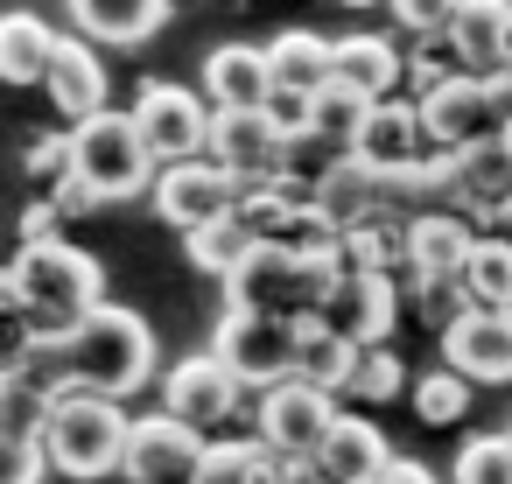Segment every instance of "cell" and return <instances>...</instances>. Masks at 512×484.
<instances>
[{"label": "cell", "mask_w": 512, "mask_h": 484, "mask_svg": "<svg viewBox=\"0 0 512 484\" xmlns=\"http://www.w3.org/2000/svg\"><path fill=\"white\" fill-rule=\"evenodd\" d=\"M36 372L57 386V393H106V400H127L155 379V330L134 316V309H113L99 302L71 337L43 344L36 351Z\"/></svg>", "instance_id": "6da1fadb"}, {"label": "cell", "mask_w": 512, "mask_h": 484, "mask_svg": "<svg viewBox=\"0 0 512 484\" xmlns=\"http://www.w3.org/2000/svg\"><path fill=\"white\" fill-rule=\"evenodd\" d=\"M106 302V274L92 253L64 246V239H43V246H22L15 267H8V323L36 344H57L71 337L92 309Z\"/></svg>", "instance_id": "7a4b0ae2"}, {"label": "cell", "mask_w": 512, "mask_h": 484, "mask_svg": "<svg viewBox=\"0 0 512 484\" xmlns=\"http://www.w3.org/2000/svg\"><path fill=\"white\" fill-rule=\"evenodd\" d=\"M127 442H134V414L106 393H57L50 421H43V456L50 477H113L127 470Z\"/></svg>", "instance_id": "3957f363"}, {"label": "cell", "mask_w": 512, "mask_h": 484, "mask_svg": "<svg viewBox=\"0 0 512 484\" xmlns=\"http://www.w3.org/2000/svg\"><path fill=\"white\" fill-rule=\"evenodd\" d=\"M337 288H344V267H337V260H295V253H281V246H260V253L225 281L232 309H260V316H288V323L330 316Z\"/></svg>", "instance_id": "277c9868"}, {"label": "cell", "mask_w": 512, "mask_h": 484, "mask_svg": "<svg viewBox=\"0 0 512 484\" xmlns=\"http://www.w3.org/2000/svg\"><path fill=\"white\" fill-rule=\"evenodd\" d=\"M71 134H78V176H85L106 204L155 190L162 162H155V148L141 141L134 113H99V120H85V127H71Z\"/></svg>", "instance_id": "5b68a950"}, {"label": "cell", "mask_w": 512, "mask_h": 484, "mask_svg": "<svg viewBox=\"0 0 512 484\" xmlns=\"http://www.w3.org/2000/svg\"><path fill=\"white\" fill-rule=\"evenodd\" d=\"M295 337H302V323H288V316L225 309V316H218L211 351L239 372V386H246V393H274V386H288V379H295Z\"/></svg>", "instance_id": "8992f818"}, {"label": "cell", "mask_w": 512, "mask_h": 484, "mask_svg": "<svg viewBox=\"0 0 512 484\" xmlns=\"http://www.w3.org/2000/svg\"><path fill=\"white\" fill-rule=\"evenodd\" d=\"M337 421H344L337 393H323V386H309V379H288V386H274V393L253 400V435H260L281 463H316Z\"/></svg>", "instance_id": "52a82bcc"}, {"label": "cell", "mask_w": 512, "mask_h": 484, "mask_svg": "<svg viewBox=\"0 0 512 484\" xmlns=\"http://www.w3.org/2000/svg\"><path fill=\"white\" fill-rule=\"evenodd\" d=\"M211 120H218V106H211L197 85L148 78V85H141V99H134V127H141V141L155 148V162H162V169L211 155Z\"/></svg>", "instance_id": "ba28073f"}, {"label": "cell", "mask_w": 512, "mask_h": 484, "mask_svg": "<svg viewBox=\"0 0 512 484\" xmlns=\"http://www.w3.org/2000/svg\"><path fill=\"white\" fill-rule=\"evenodd\" d=\"M239 400H246V386H239V372L218 358V351H197V358H176L169 365V379H162V414H176V421H190L197 435H225V421L239 414Z\"/></svg>", "instance_id": "9c48e42d"}, {"label": "cell", "mask_w": 512, "mask_h": 484, "mask_svg": "<svg viewBox=\"0 0 512 484\" xmlns=\"http://www.w3.org/2000/svg\"><path fill=\"white\" fill-rule=\"evenodd\" d=\"M148 197H155L162 225H176V232L190 239V232H204V225H225V218H232V204H239V176H225L211 155H197V162L162 169Z\"/></svg>", "instance_id": "30bf717a"}, {"label": "cell", "mask_w": 512, "mask_h": 484, "mask_svg": "<svg viewBox=\"0 0 512 484\" xmlns=\"http://www.w3.org/2000/svg\"><path fill=\"white\" fill-rule=\"evenodd\" d=\"M358 162H372L379 176H400V169H421V162H456L435 148L428 120H421V99H379L358 127Z\"/></svg>", "instance_id": "8fae6325"}, {"label": "cell", "mask_w": 512, "mask_h": 484, "mask_svg": "<svg viewBox=\"0 0 512 484\" xmlns=\"http://www.w3.org/2000/svg\"><path fill=\"white\" fill-rule=\"evenodd\" d=\"M204 456H211V435H197L176 414H141L120 477H134V484H197Z\"/></svg>", "instance_id": "7c38bea8"}, {"label": "cell", "mask_w": 512, "mask_h": 484, "mask_svg": "<svg viewBox=\"0 0 512 484\" xmlns=\"http://www.w3.org/2000/svg\"><path fill=\"white\" fill-rule=\"evenodd\" d=\"M421 120H428V134H435L442 155H463V148H484V141L505 134V113L491 99V78H470V71L449 78L435 99H421Z\"/></svg>", "instance_id": "4fadbf2b"}, {"label": "cell", "mask_w": 512, "mask_h": 484, "mask_svg": "<svg viewBox=\"0 0 512 484\" xmlns=\"http://www.w3.org/2000/svg\"><path fill=\"white\" fill-rule=\"evenodd\" d=\"M442 365L470 386H512V309H463L442 330Z\"/></svg>", "instance_id": "5bb4252c"}, {"label": "cell", "mask_w": 512, "mask_h": 484, "mask_svg": "<svg viewBox=\"0 0 512 484\" xmlns=\"http://www.w3.org/2000/svg\"><path fill=\"white\" fill-rule=\"evenodd\" d=\"M43 92H50V106H57L71 127H85V120L113 113V85H106V64H99V43L64 36V50H57L50 78H43Z\"/></svg>", "instance_id": "9a60e30c"}, {"label": "cell", "mask_w": 512, "mask_h": 484, "mask_svg": "<svg viewBox=\"0 0 512 484\" xmlns=\"http://www.w3.org/2000/svg\"><path fill=\"white\" fill-rule=\"evenodd\" d=\"M407 316V295L393 288V281H379V274H344V288H337V302H330V330H344L358 351H372V344H393V323Z\"/></svg>", "instance_id": "2e32d148"}, {"label": "cell", "mask_w": 512, "mask_h": 484, "mask_svg": "<svg viewBox=\"0 0 512 484\" xmlns=\"http://www.w3.org/2000/svg\"><path fill=\"white\" fill-rule=\"evenodd\" d=\"M204 99L218 106V113H260L267 99H274V64H267V50H253V43H218L211 57H204Z\"/></svg>", "instance_id": "e0dca14e"}, {"label": "cell", "mask_w": 512, "mask_h": 484, "mask_svg": "<svg viewBox=\"0 0 512 484\" xmlns=\"http://www.w3.org/2000/svg\"><path fill=\"white\" fill-rule=\"evenodd\" d=\"M281 127L267 120V106L260 113H218L211 120V162L225 169V176H239V183H253V176H274L281 169Z\"/></svg>", "instance_id": "ac0fdd59"}, {"label": "cell", "mask_w": 512, "mask_h": 484, "mask_svg": "<svg viewBox=\"0 0 512 484\" xmlns=\"http://www.w3.org/2000/svg\"><path fill=\"white\" fill-rule=\"evenodd\" d=\"M337 85H351L358 99H400V85H407V50H393L386 36H372V29H358V36H344L337 43Z\"/></svg>", "instance_id": "d6986e66"}, {"label": "cell", "mask_w": 512, "mask_h": 484, "mask_svg": "<svg viewBox=\"0 0 512 484\" xmlns=\"http://www.w3.org/2000/svg\"><path fill=\"white\" fill-rule=\"evenodd\" d=\"M316 470H323V484H372V477L393 470V449H386V435H379L365 414H344V421L330 428Z\"/></svg>", "instance_id": "ffe728a7"}, {"label": "cell", "mask_w": 512, "mask_h": 484, "mask_svg": "<svg viewBox=\"0 0 512 484\" xmlns=\"http://www.w3.org/2000/svg\"><path fill=\"white\" fill-rule=\"evenodd\" d=\"M449 43L463 57L470 78H491L505 71V43H512V0H463L456 22H449Z\"/></svg>", "instance_id": "44dd1931"}, {"label": "cell", "mask_w": 512, "mask_h": 484, "mask_svg": "<svg viewBox=\"0 0 512 484\" xmlns=\"http://www.w3.org/2000/svg\"><path fill=\"white\" fill-rule=\"evenodd\" d=\"M71 22L85 29V43H113V50H134L148 43L162 22H169V0H71Z\"/></svg>", "instance_id": "7402d4cb"}, {"label": "cell", "mask_w": 512, "mask_h": 484, "mask_svg": "<svg viewBox=\"0 0 512 484\" xmlns=\"http://www.w3.org/2000/svg\"><path fill=\"white\" fill-rule=\"evenodd\" d=\"M267 64H274V85H288L302 99H316V92L337 85V43L316 36V29H281L267 43Z\"/></svg>", "instance_id": "603a6c76"}, {"label": "cell", "mask_w": 512, "mask_h": 484, "mask_svg": "<svg viewBox=\"0 0 512 484\" xmlns=\"http://www.w3.org/2000/svg\"><path fill=\"white\" fill-rule=\"evenodd\" d=\"M470 246H477V225L456 218V211H428V218L407 225V253H414V267L435 274V281H463Z\"/></svg>", "instance_id": "cb8c5ba5"}, {"label": "cell", "mask_w": 512, "mask_h": 484, "mask_svg": "<svg viewBox=\"0 0 512 484\" xmlns=\"http://www.w3.org/2000/svg\"><path fill=\"white\" fill-rule=\"evenodd\" d=\"M57 50H64V36L43 15H29V8H15L8 22H0V78L8 85H43Z\"/></svg>", "instance_id": "d4e9b609"}, {"label": "cell", "mask_w": 512, "mask_h": 484, "mask_svg": "<svg viewBox=\"0 0 512 484\" xmlns=\"http://www.w3.org/2000/svg\"><path fill=\"white\" fill-rule=\"evenodd\" d=\"M358 358H365V351H358L344 330H330L323 316L302 323V337H295V379H309V386H323V393H344L351 372H358Z\"/></svg>", "instance_id": "484cf974"}, {"label": "cell", "mask_w": 512, "mask_h": 484, "mask_svg": "<svg viewBox=\"0 0 512 484\" xmlns=\"http://www.w3.org/2000/svg\"><path fill=\"white\" fill-rule=\"evenodd\" d=\"M358 148L351 141H337V134H323V127H302V134H288L281 141V183H295V190H309V197H323V183L351 162Z\"/></svg>", "instance_id": "4316f807"}, {"label": "cell", "mask_w": 512, "mask_h": 484, "mask_svg": "<svg viewBox=\"0 0 512 484\" xmlns=\"http://www.w3.org/2000/svg\"><path fill=\"white\" fill-rule=\"evenodd\" d=\"M330 218H337V232H358V225H372L379 211H386V176L372 169V162H344L330 183H323V197H316Z\"/></svg>", "instance_id": "83f0119b"}, {"label": "cell", "mask_w": 512, "mask_h": 484, "mask_svg": "<svg viewBox=\"0 0 512 484\" xmlns=\"http://www.w3.org/2000/svg\"><path fill=\"white\" fill-rule=\"evenodd\" d=\"M463 295H470V309H512V246L505 239L477 232L470 267H463Z\"/></svg>", "instance_id": "f1b7e54d"}, {"label": "cell", "mask_w": 512, "mask_h": 484, "mask_svg": "<svg viewBox=\"0 0 512 484\" xmlns=\"http://www.w3.org/2000/svg\"><path fill=\"white\" fill-rule=\"evenodd\" d=\"M267 477H274V449L260 435H218L197 470V484H267Z\"/></svg>", "instance_id": "f546056e"}, {"label": "cell", "mask_w": 512, "mask_h": 484, "mask_svg": "<svg viewBox=\"0 0 512 484\" xmlns=\"http://www.w3.org/2000/svg\"><path fill=\"white\" fill-rule=\"evenodd\" d=\"M260 253V239L239 225V218H225V225H204V232H190V267L197 274H218V281H232L246 260Z\"/></svg>", "instance_id": "4dcf8cb0"}, {"label": "cell", "mask_w": 512, "mask_h": 484, "mask_svg": "<svg viewBox=\"0 0 512 484\" xmlns=\"http://www.w3.org/2000/svg\"><path fill=\"white\" fill-rule=\"evenodd\" d=\"M400 393H407V358H400L393 344H372V351L358 358L344 400H351V407H386V400H400Z\"/></svg>", "instance_id": "1f68e13d"}, {"label": "cell", "mask_w": 512, "mask_h": 484, "mask_svg": "<svg viewBox=\"0 0 512 484\" xmlns=\"http://www.w3.org/2000/svg\"><path fill=\"white\" fill-rule=\"evenodd\" d=\"M449 78H463V57H456V43L449 36H421V43H407V99H435Z\"/></svg>", "instance_id": "d6a6232c"}, {"label": "cell", "mask_w": 512, "mask_h": 484, "mask_svg": "<svg viewBox=\"0 0 512 484\" xmlns=\"http://www.w3.org/2000/svg\"><path fill=\"white\" fill-rule=\"evenodd\" d=\"M414 414H421L428 428H456V421L470 414V379L449 372V365L421 372V379H414Z\"/></svg>", "instance_id": "836d02e7"}, {"label": "cell", "mask_w": 512, "mask_h": 484, "mask_svg": "<svg viewBox=\"0 0 512 484\" xmlns=\"http://www.w3.org/2000/svg\"><path fill=\"white\" fill-rule=\"evenodd\" d=\"M449 484H512V435H470L449 463Z\"/></svg>", "instance_id": "e575fe53"}, {"label": "cell", "mask_w": 512, "mask_h": 484, "mask_svg": "<svg viewBox=\"0 0 512 484\" xmlns=\"http://www.w3.org/2000/svg\"><path fill=\"white\" fill-rule=\"evenodd\" d=\"M22 169H29V183L50 197L64 176H78V134H36L29 155H22Z\"/></svg>", "instance_id": "d590c367"}, {"label": "cell", "mask_w": 512, "mask_h": 484, "mask_svg": "<svg viewBox=\"0 0 512 484\" xmlns=\"http://www.w3.org/2000/svg\"><path fill=\"white\" fill-rule=\"evenodd\" d=\"M365 113H372V99H358L351 85H330V92H316V127H323V134H337V141H351V148H358V127H365Z\"/></svg>", "instance_id": "8d00e7d4"}, {"label": "cell", "mask_w": 512, "mask_h": 484, "mask_svg": "<svg viewBox=\"0 0 512 484\" xmlns=\"http://www.w3.org/2000/svg\"><path fill=\"white\" fill-rule=\"evenodd\" d=\"M386 8L407 29V43H421V36H449V22H456L463 0H386Z\"/></svg>", "instance_id": "74e56055"}, {"label": "cell", "mask_w": 512, "mask_h": 484, "mask_svg": "<svg viewBox=\"0 0 512 484\" xmlns=\"http://www.w3.org/2000/svg\"><path fill=\"white\" fill-rule=\"evenodd\" d=\"M267 120H274L281 134H302V127H316V99H302V92L274 85V99H267Z\"/></svg>", "instance_id": "f35d334b"}, {"label": "cell", "mask_w": 512, "mask_h": 484, "mask_svg": "<svg viewBox=\"0 0 512 484\" xmlns=\"http://www.w3.org/2000/svg\"><path fill=\"white\" fill-rule=\"evenodd\" d=\"M50 204H57L64 218H92V211H106V197H99V190H92L85 176H64V183L50 190Z\"/></svg>", "instance_id": "ab89813d"}, {"label": "cell", "mask_w": 512, "mask_h": 484, "mask_svg": "<svg viewBox=\"0 0 512 484\" xmlns=\"http://www.w3.org/2000/svg\"><path fill=\"white\" fill-rule=\"evenodd\" d=\"M43 477H50L43 442H8V484H43Z\"/></svg>", "instance_id": "60d3db41"}, {"label": "cell", "mask_w": 512, "mask_h": 484, "mask_svg": "<svg viewBox=\"0 0 512 484\" xmlns=\"http://www.w3.org/2000/svg\"><path fill=\"white\" fill-rule=\"evenodd\" d=\"M64 232V211L50 204V197H36L29 211H22V246H43V239H57Z\"/></svg>", "instance_id": "b9f144b4"}, {"label": "cell", "mask_w": 512, "mask_h": 484, "mask_svg": "<svg viewBox=\"0 0 512 484\" xmlns=\"http://www.w3.org/2000/svg\"><path fill=\"white\" fill-rule=\"evenodd\" d=\"M386 484H435V470H428V463H414V456H393Z\"/></svg>", "instance_id": "7bdbcfd3"}, {"label": "cell", "mask_w": 512, "mask_h": 484, "mask_svg": "<svg viewBox=\"0 0 512 484\" xmlns=\"http://www.w3.org/2000/svg\"><path fill=\"white\" fill-rule=\"evenodd\" d=\"M491 239H505V246H512V204H505V211L491 218Z\"/></svg>", "instance_id": "ee69618b"}, {"label": "cell", "mask_w": 512, "mask_h": 484, "mask_svg": "<svg viewBox=\"0 0 512 484\" xmlns=\"http://www.w3.org/2000/svg\"><path fill=\"white\" fill-rule=\"evenodd\" d=\"M344 8H386V0H344Z\"/></svg>", "instance_id": "f6af8a7d"}, {"label": "cell", "mask_w": 512, "mask_h": 484, "mask_svg": "<svg viewBox=\"0 0 512 484\" xmlns=\"http://www.w3.org/2000/svg\"><path fill=\"white\" fill-rule=\"evenodd\" d=\"M498 141H505V155H512V120H505V134H498Z\"/></svg>", "instance_id": "bcb514c9"}, {"label": "cell", "mask_w": 512, "mask_h": 484, "mask_svg": "<svg viewBox=\"0 0 512 484\" xmlns=\"http://www.w3.org/2000/svg\"><path fill=\"white\" fill-rule=\"evenodd\" d=\"M505 71H512V43H505Z\"/></svg>", "instance_id": "7dc6e473"}, {"label": "cell", "mask_w": 512, "mask_h": 484, "mask_svg": "<svg viewBox=\"0 0 512 484\" xmlns=\"http://www.w3.org/2000/svg\"><path fill=\"white\" fill-rule=\"evenodd\" d=\"M372 484H386V477H372Z\"/></svg>", "instance_id": "c3c4849f"}, {"label": "cell", "mask_w": 512, "mask_h": 484, "mask_svg": "<svg viewBox=\"0 0 512 484\" xmlns=\"http://www.w3.org/2000/svg\"><path fill=\"white\" fill-rule=\"evenodd\" d=\"M505 435H512V428H505Z\"/></svg>", "instance_id": "681fc988"}]
</instances>
